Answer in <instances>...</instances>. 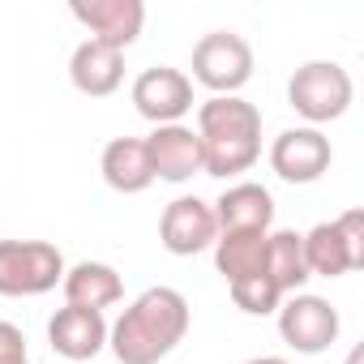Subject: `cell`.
Returning <instances> with one entry per match:
<instances>
[{
	"mask_svg": "<svg viewBox=\"0 0 364 364\" xmlns=\"http://www.w3.org/2000/svg\"><path fill=\"white\" fill-rule=\"evenodd\" d=\"M189 321V300L176 287H146L116 326H107V347L120 364H159L185 343Z\"/></svg>",
	"mask_w": 364,
	"mask_h": 364,
	"instance_id": "cell-1",
	"label": "cell"
},
{
	"mask_svg": "<svg viewBox=\"0 0 364 364\" xmlns=\"http://www.w3.org/2000/svg\"><path fill=\"white\" fill-rule=\"evenodd\" d=\"M202 171L232 180L262 159V112L240 95H215L198 107Z\"/></svg>",
	"mask_w": 364,
	"mask_h": 364,
	"instance_id": "cell-2",
	"label": "cell"
},
{
	"mask_svg": "<svg viewBox=\"0 0 364 364\" xmlns=\"http://www.w3.org/2000/svg\"><path fill=\"white\" fill-rule=\"evenodd\" d=\"M351 99H355V86H351V73L338 60H309L287 82V103H291L296 116L309 120V129L347 116Z\"/></svg>",
	"mask_w": 364,
	"mask_h": 364,
	"instance_id": "cell-3",
	"label": "cell"
},
{
	"mask_svg": "<svg viewBox=\"0 0 364 364\" xmlns=\"http://www.w3.org/2000/svg\"><path fill=\"white\" fill-rule=\"evenodd\" d=\"M65 279V253L52 240H0V296H43Z\"/></svg>",
	"mask_w": 364,
	"mask_h": 364,
	"instance_id": "cell-4",
	"label": "cell"
},
{
	"mask_svg": "<svg viewBox=\"0 0 364 364\" xmlns=\"http://www.w3.org/2000/svg\"><path fill=\"white\" fill-rule=\"evenodd\" d=\"M304 240V266L317 279H343L364 266V210H347L330 223H317Z\"/></svg>",
	"mask_w": 364,
	"mask_h": 364,
	"instance_id": "cell-5",
	"label": "cell"
},
{
	"mask_svg": "<svg viewBox=\"0 0 364 364\" xmlns=\"http://www.w3.org/2000/svg\"><path fill=\"white\" fill-rule=\"evenodd\" d=\"M253 77V48L236 31H210L193 43V77L215 95H240Z\"/></svg>",
	"mask_w": 364,
	"mask_h": 364,
	"instance_id": "cell-6",
	"label": "cell"
},
{
	"mask_svg": "<svg viewBox=\"0 0 364 364\" xmlns=\"http://www.w3.org/2000/svg\"><path fill=\"white\" fill-rule=\"evenodd\" d=\"M338 309L326 296H309L296 291L279 304V334L287 347H296L300 355H321L334 338H338Z\"/></svg>",
	"mask_w": 364,
	"mask_h": 364,
	"instance_id": "cell-7",
	"label": "cell"
},
{
	"mask_svg": "<svg viewBox=\"0 0 364 364\" xmlns=\"http://www.w3.org/2000/svg\"><path fill=\"white\" fill-rule=\"evenodd\" d=\"M133 107L154 129L159 124H180L193 112V82H189V73L185 69H171V65H154V69L137 73V82H133Z\"/></svg>",
	"mask_w": 364,
	"mask_h": 364,
	"instance_id": "cell-8",
	"label": "cell"
},
{
	"mask_svg": "<svg viewBox=\"0 0 364 364\" xmlns=\"http://www.w3.org/2000/svg\"><path fill=\"white\" fill-rule=\"evenodd\" d=\"M330 163H334V150L321 129L296 124L270 141V167L287 185H313V180H321L330 171Z\"/></svg>",
	"mask_w": 364,
	"mask_h": 364,
	"instance_id": "cell-9",
	"label": "cell"
},
{
	"mask_svg": "<svg viewBox=\"0 0 364 364\" xmlns=\"http://www.w3.org/2000/svg\"><path fill=\"white\" fill-rule=\"evenodd\" d=\"M159 240L176 257H193V253L215 249V240H219L215 206L202 202V198H176V202H167V210L159 219Z\"/></svg>",
	"mask_w": 364,
	"mask_h": 364,
	"instance_id": "cell-10",
	"label": "cell"
},
{
	"mask_svg": "<svg viewBox=\"0 0 364 364\" xmlns=\"http://www.w3.org/2000/svg\"><path fill=\"white\" fill-rule=\"evenodd\" d=\"M69 14L90 31V39L107 43V48H129L137 43L141 26H146V5L141 0H73Z\"/></svg>",
	"mask_w": 364,
	"mask_h": 364,
	"instance_id": "cell-11",
	"label": "cell"
},
{
	"mask_svg": "<svg viewBox=\"0 0 364 364\" xmlns=\"http://www.w3.org/2000/svg\"><path fill=\"white\" fill-rule=\"evenodd\" d=\"M146 141L150 154V171L154 180H167V185H185L202 171V141L189 124H159Z\"/></svg>",
	"mask_w": 364,
	"mask_h": 364,
	"instance_id": "cell-12",
	"label": "cell"
},
{
	"mask_svg": "<svg viewBox=\"0 0 364 364\" xmlns=\"http://www.w3.org/2000/svg\"><path fill=\"white\" fill-rule=\"evenodd\" d=\"M48 343L56 355H65L69 364H86L95 360L103 347H107V321L103 313L95 309H77V304H65L52 313L48 321Z\"/></svg>",
	"mask_w": 364,
	"mask_h": 364,
	"instance_id": "cell-13",
	"label": "cell"
},
{
	"mask_svg": "<svg viewBox=\"0 0 364 364\" xmlns=\"http://www.w3.org/2000/svg\"><path fill=\"white\" fill-rule=\"evenodd\" d=\"M69 82H73L82 95H90V99L116 95L120 82H124V52H120V48H107V43H99V39L77 43L73 56H69Z\"/></svg>",
	"mask_w": 364,
	"mask_h": 364,
	"instance_id": "cell-14",
	"label": "cell"
},
{
	"mask_svg": "<svg viewBox=\"0 0 364 364\" xmlns=\"http://www.w3.org/2000/svg\"><path fill=\"white\" fill-rule=\"evenodd\" d=\"M215 223H219V232H270V223H274L270 189L253 185V180L228 185L223 198L215 202Z\"/></svg>",
	"mask_w": 364,
	"mask_h": 364,
	"instance_id": "cell-15",
	"label": "cell"
},
{
	"mask_svg": "<svg viewBox=\"0 0 364 364\" xmlns=\"http://www.w3.org/2000/svg\"><path fill=\"white\" fill-rule=\"evenodd\" d=\"M99 171L107 180V189L116 193H146L154 185V171H150V154L141 137H112L103 146Z\"/></svg>",
	"mask_w": 364,
	"mask_h": 364,
	"instance_id": "cell-16",
	"label": "cell"
},
{
	"mask_svg": "<svg viewBox=\"0 0 364 364\" xmlns=\"http://www.w3.org/2000/svg\"><path fill=\"white\" fill-rule=\"evenodd\" d=\"M60 287H65V304L95 309V313L120 304V296H124V283L107 262H77L73 270H65Z\"/></svg>",
	"mask_w": 364,
	"mask_h": 364,
	"instance_id": "cell-17",
	"label": "cell"
},
{
	"mask_svg": "<svg viewBox=\"0 0 364 364\" xmlns=\"http://www.w3.org/2000/svg\"><path fill=\"white\" fill-rule=\"evenodd\" d=\"M266 236L270 232H219V240H215V270L228 283L266 274Z\"/></svg>",
	"mask_w": 364,
	"mask_h": 364,
	"instance_id": "cell-18",
	"label": "cell"
},
{
	"mask_svg": "<svg viewBox=\"0 0 364 364\" xmlns=\"http://www.w3.org/2000/svg\"><path fill=\"white\" fill-rule=\"evenodd\" d=\"M266 274H270V283L283 291V296H296L313 274H309V266H304V240H300V232H270L266 236Z\"/></svg>",
	"mask_w": 364,
	"mask_h": 364,
	"instance_id": "cell-19",
	"label": "cell"
},
{
	"mask_svg": "<svg viewBox=\"0 0 364 364\" xmlns=\"http://www.w3.org/2000/svg\"><path fill=\"white\" fill-rule=\"evenodd\" d=\"M228 287H232L236 309H245L249 317L279 313V304H283V291L270 283V274H253V279H240V283H228Z\"/></svg>",
	"mask_w": 364,
	"mask_h": 364,
	"instance_id": "cell-20",
	"label": "cell"
},
{
	"mask_svg": "<svg viewBox=\"0 0 364 364\" xmlns=\"http://www.w3.org/2000/svg\"><path fill=\"white\" fill-rule=\"evenodd\" d=\"M0 364H31L26 334L14 321H0Z\"/></svg>",
	"mask_w": 364,
	"mask_h": 364,
	"instance_id": "cell-21",
	"label": "cell"
},
{
	"mask_svg": "<svg viewBox=\"0 0 364 364\" xmlns=\"http://www.w3.org/2000/svg\"><path fill=\"white\" fill-rule=\"evenodd\" d=\"M245 364H291V360H283V355H253V360H245Z\"/></svg>",
	"mask_w": 364,
	"mask_h": 364,
	"instance_id": "cell-22",
	"label": "cell"
}]
</instances>
